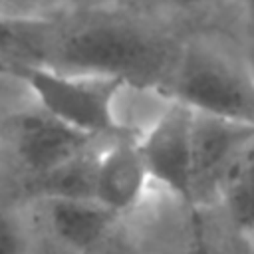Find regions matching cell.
<instances>
[{
    "instance_id": "obj_11",
    "label": "cell",
    "mask_w": 254,
    "mask_h": 254,
    "mask_svg": "<svg viewBox=\"0 0 254 254\" xmlns=\"http://www.w3.org/2000/svg\"><path fill=\"white\" fill-rule=\"evenodd\" d=\"M133 8L171 26V22H206L224 16L228 10L240 18V0H129ZM121 4V2H119Z\"/></svg>"
},
{
    "instance_id": "obj_7",
    "label": "cell",
    "mask_w": 254,
    "mask_h": 254,
    "mask_svg": "<svg viewBox=\"0 0 254 254\" xmlns=\"http://www.w3.org/2000/svg\"><path fill=\"white\" fill-rule=\"evenodd\" d=\"M254 137V125L192 111V208L214 210L220 189Z\"/></svg>"
},
{
    "instance_id": "obj_14",
    "label": "cell",
    "mask_w": 254,
    "mask_h": 254,
    "mask_svg": "<svg viewBox=\"0 0 254 254\" xmlns=\"http://www.w3.org/2000/svg\"><path fill=\"white\" fill-rule=\"evenodd\" d=\"M0 14L12 18H56L62 14L60 0H0Z\"/></svg>"
},
{
    "instance_id": "obj_6",
    "label": "cell",
    "mask_w": 254,
    "mask_h": 254,
    "mask_svg": "<svg viewBox=\"0 0 254 254\" xmlns=\"http://www.w3.org/2000/svg\"><path fill=\"white\" fill-rule=\"evenodd\" d=\"M135 145L157 192L192 208V111L173 99Z\"/></svg>"
},
{
    "instance_id": "obj_8",
    "label": "cell",
    "mask_w": 254,
    "mask_h": 254,
    "mask_svg": "<svg viewBox=\"0 0 254 254\" xmlns=\"http://www.w3.org/2000/svg\"><path fill=\"white\" fill-rule=\"evenodd\" d=\"M93 198L125 220L135 218L153 198H163L135 141L109 139L101 145L95 161Z\"/></svg>"
},
{
    "instance_id": "obj_13",
    "label": "cell",
    "mask_w": 254,
    "mask_h": 254,
    "mask_svg": "<svg viewBox=\"0 0 254 254\" xmlns=\"http://www.w3.org/2000/svg\"><path fill=\"white\" fill-rule=\"evenodd\" d=\"M0 254H40L32 224L20 202L0 204Z\"/></svg>"
},
{
    "instance_id": "obj_15",
    "label": "cell",
    "mask_w": 254,
    "mask_h": 254,
    "mask_svg": "<svg viewBox=\"0 0 254 254\" xmlns=\"http://www.w3.org/2000/svg\"><path fill=\"white\" fill-rule=\"evenodd\" d=\"M32 101L22 77H0V117Z\"/></svg>"
},
{
    "instance_id": "obj_1",
    "label": "cell",
    "mask_w": 254,
    "mask_h": 254,
    "mask_svg": "<svg viewBox=\"0 0 254 254\" xmlns=\"http://www.w3.org/2000/svg\"><path fill=\"white\" fill-rule=\"evenodd\" d=\"M183 36L123 4L67 10L56 18L44 64L71 73L167 89Z\"/></svg>"
},
{
    "instance_id": "obj_5",
    "label": "cell",
    "mask_w": 254,
    "mask_h": 254,
    "mask_svg": "<svg viewBox=\"0 0 254 254\" xmlns=\"http://www.w3.org/2000/svg\"><path fill=\"white\" fill-rule=\"evenodd\" d=\"M20 204L38 246L48 242L60 254H103L127 222L95 198L36 196Z\"/></svg>"
},
{
    "instance_id": "obj_2",
    "label": "cell",
    "mask_w": 254,
    "mask_h": 254,
    "mask_svg": "<svg viewBox=\"0 0 254 254\" xmlns=\"http://www.w3.org/2000/svg\"><path fill=\"white\" fill-rule=\"evenodd\" d=\"M165 91L194 113L254 125V62L212 32L183 36Z\"/></svg>"
},
{
    "instance_id": "obj_18",
    "label": "cell",
    "mask_w": 254,
    "mask_h": 254,
    "mask_svg": "<svg viewBox=\"0 0 254 254\" xmlns=\"http://www.w3.org/2000/svg\"><path fill=\"white\" fill-rule=\"evenodd\" d=\"M250 254H254V250H250Z\"/></svg>"
},
{
    "instance_id": "obj_4",
    "label": "cell",
    "mask_w": 254,
    "mask_h": 254,
    "mask_svg": "<svg viewBox=\"0 0 254 254\" xmlns=\"http://www.w3.org/2000/svg\"><path fill=\"white\" fill-rule=\"evenodd\" d=\"M20 77L32 101L54 117L95 139H121L115 119L121 81L71 73L48 64H22Z\"/></svg>"
},
{
    "instance_id": "obj_17",
    "label": "cell",
    "mask_w": 254,
    "mask_h": 254,
    "mask_svg": "<svg viewBox=\"0 0 254 254\" xmlns=\"http://www.w3.org/2000/svg\"><path fill=\"white\" fill-rule=\"evenodd\" d=\"M121 0H60L62 14L67 10H77V8H89V6H105V4H119Z\"/></svg>"
},
{
    "instance_id": "obj_12",
    "label": "cell",
    "mask_w": 254,
    "mask_h": 254,
    "mask_svg": "<svg viewBox=\"0 0 254 254\" xmlns=\"http://www.w3.org/2000/svg\"><path fill=\"white\" fill-rule=\"evenodd\" d=\"M222 228L214 210L187 208L185 226L171 254H228L220 232Z\"/></svg>"
},
{
    "instance_id": "obj_10",
    "label": "cell",
    "mask_w": 254,
    "mask_h": 254,
    "mask_svg": "<svg viewBox=\"0 0 254 254\" xmlns=\"http://www.w3.org/2000/svg\"><path fill=\"white\" fill-rule=\"evenodd\" d=\"M56 18L30 20L0 14V58L16 64H44L52 44Z\"/></svg>"
},
{
    "instance_id": "obj_16",
    "label": "cell",
    "mask_w": 254,
    "mask_h": 254,
    "mask_svg": "<svg viewBox=\"0 0 254 254\" xmlns=\"http://www.w3.org/2000/svg\"><path fill=\"white\" fill-rule=\"evenodd\" d=\"M240 28L244 32L246 52L254 62V0H240Z\"/></svg>"
},
{
    "instance_id": "obj_9",
    "label": "cell",
    "mask_w": 254,
    "mask_h": 254,
    "mask_svg": "<svg viewBox=\"0 0 254 254\" xmlns=\"http://www.w3.org/2000/svg\"><path fill=\"white\" fill-rule=\"evenodd\" d=\"M214 214L232 238L240 240L244 248L254 250V137L230 169Z\"/></svg>"
},
{
    "instance_id": "obj_3",
    "label": "cell",
    "mask_w": 254,
    "mask_h": 254,
    "mask_svg": "<svg viewBox=\"0 0 254 254\" xmlns=\"http://www.w3.org/2000/svg\"><path fill=\"white\" fill-rule=\"evenodd\" d=\"M109 139H95L34 101L0 117V159L18 177L20 189L87 155Z\"/></svg>"
}]
</instances>
